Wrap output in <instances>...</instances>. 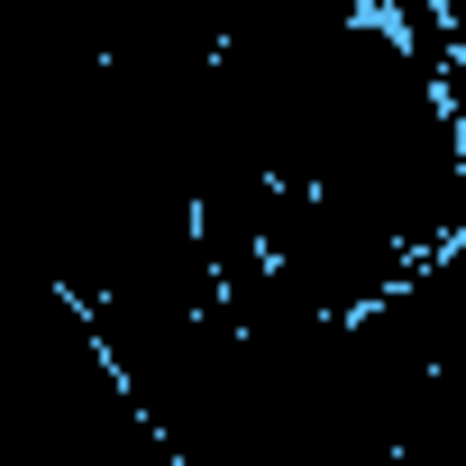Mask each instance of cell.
<instances>
[{
  "mask_svg": "<svg viewBox=\"0 0 466 466\" xmlns=\"http://www.w3.org/2000/svg\"><path fill=\"white\" fill-rule=\"evenodd\" d=\"M28 466H110V448L137 430V393L110 366L92 311L46 284L37 302V348H28Z\"/></svg>",
  "mask_w": 466,
  "mask_h": 466,
  "instance_id": "cell-1",
  "label": "cell"
},
{
  "mask_svg": "<svg viewBox=\"0 0 466 466\" xmlns=\"http://www.w3.org/2000/svg\"><path fill=\"white\" fill-rule=\"evenodd\" d=\"M266 266L320 320H366L375 302H393L411 284L420 257L402 238H384L366 210H348V201H329L311 183H275V201H266Z\"/></svg>",
  "mask_w": 466,
  "mask_h": 466,
  "instance_id": "cell-2",
  "label": "cell"
}]
</instances>
